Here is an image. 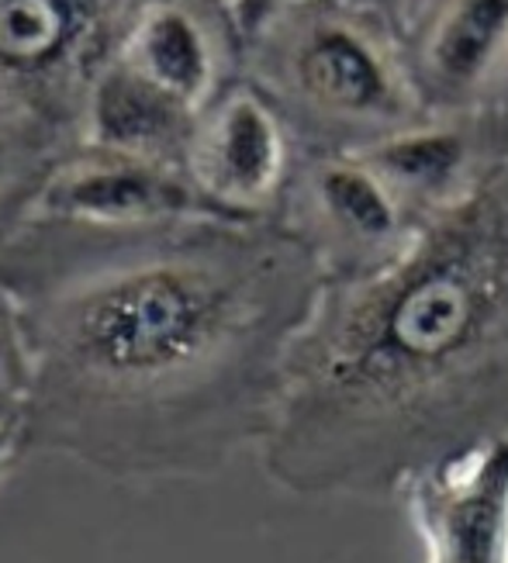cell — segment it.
Returning a JSON list of instances; mask_svg holds the SVG:
<instances>
[{"mask_svg": "<svg viewBox=\"0 0 508 563\" xmlns=\"http://www.w3.org/2000/svg\"><path fill=\"white\" fill-rule=\"evenodd\" d=\"M198 114L111 56L84 93V145L97 153L180 166Z\"/></svg>", "mask_w": 508, "mask_h": 563, "instance_id": "cell-10", "label": "cell"}, {"mask_svg": "<svg viewBox=\"0 0 508 563\" xmlns=\"http://www.w3.org/2000/svg\"><path fill=\"white\" fill-rule=\"evenodd\" d=\"M0 284L32 353L24 450L114 481H198L270 435L325 274L277 222H24Z\"/></svg>", "mask_w": 508, "mask_h": 563, "instance_id": "cell-1", "label": "cell"}, {"mask_svg": "<svg viewBox=\"0 0 508 563\" xmlns=\"http://www.w3.org/2000/svg\"><path fill=\"white\" fill-rule=\"evenodd\" d=\"M114 56L194 114H201L222 93L218 48L208 24L177 0H150L129 21Z\"/></svg>", "mask_w": 508, "mask_h": 563, "instance_id": "cell-11", "label": "cell"}, {"mask_svg": "<svg viewBox=\"0 0 508 563\" xmlns=\"http://www.w3.org/2000/svg\"><path fill=\"white\" fill-rule=\"evenodd\" d=\"M284 111L256 84L222 90L198 114L184 169L229 222H277L301 153Z\"/></svg>", "mask_w": 508, "mask_h": 563, "instance_id": "cell-5", "label": "cell"}, {"mask_svg": "<svg viewBox=\"0 0 508 563\" xmlns=\"http://www.w3.org/2000/svg\"><path fill=\"white\" fill-rule=\"evenodd\" d=\"M405 56L429 114L495 101L508 69V0H432L411 21Z\"/></svg>", "mask_w": 508, "mask_h": 563, "instance_id": "cell-8", "label": "cell"}, {"mask_svg": "<svg viewBox=\"0 0 508 563\" xmlns=\"http://www.w3.org/2000/svg\"><path fill=\"white\" fill-rule=\"evenodd\" d=\"M229 222L218 214L187 169L153 159L84 150L63 156L45 174L29 222L90 229V232H142L184 222Z\"/></svg>", "mask_w": 508, "mask_h": 563, "instance_id": "cell-6", "label": "cell"}, {"mask_svg": "<svg viewBox=\"0 0 508 563\" xmlns=\"http://www.w3.org/2000/svg\"><path fill=\"white\" fill-rule=\"evenodd\" d=\"M4 101H8V84L0 80V111H4ZM0 121H4V118H0Z\"/></svg>", "mask_w": 508, "mask_h": 563, "instance_id": "cell-17", "label": "cell"}, {"mask_svg": "<svg viewBox=\"0 0 508 563\" xmlns=\"http://www.w3.org/2000/svg\"><path fill=\"white\" fill-rule=\"evenodd\" d=\"M32 395V353L21 311L11 290L0 284V426L21 432Z\"/></svg>", "mask_w": 508, "mask_h": 563, "instance_id": "cell-13", "label": "cell"}, {"mask_svg": "<svg viewBox=\"0 0 508 563\" xmlns=\"http://www.w3.org/2000/svg\"><path fill=\"white\" fill-rule=\"evenodd\" d=\"M492 435H508V135L395 263L325 280L259 460L290 495L387 498Z\"/></svg>", "mask_w": 508, "mask_h": 563, "instance_id": "cell-2", "label": "cell"}, {"mask_svg": "<svg viewBox=\"0 0 508 563\" xmlns=\"http://www.w3.org/2000/svg\"><path fill=\"white\" fill-rule=\"evenodd\" d=\"M277 225L305 242L329 284L384 271L416 235L395 194L353 150H301Z\"/></svg>", "mask_w": 508, "mask_h": 563, "instance_id": "cell-4", "label": "cell"}, {"mask_svg": "<svg viewBox=\"0 0 508 563\" xmlns=\"http://www.w3.org/2000/svg\"><path fill=\"white\" fill-rule=\"evenodd\" d=\"M21 456H29L21 432L11 429V426H0V481H4V477L18 467V460H21Z\"/></svg>", "mask_w": 508, "mask_h": 563, "instance_id": "cell-16", "label": "cell"}, {"mask_svg": "<svg viewBox=\"0 0 508 563\" xmlns=\"http://www.w3.org/2000/svg\"><path fill=\"white\" fill-rule=\"evenodd\" d=\"M111 8L114 0H0V80L38 97L77 73L90 87Z\"/></svg>", "mask_w": 508, "mask_h": 563, "instance_id": "cell-9", "label": "cell"}, {"mask_svg": "<svg viewBox=\"0 0 508 563\" xmlns=\"http://www.w3.org/2000/svg\"><path fill=\"white\" fill-rule=\"evenodd\" d=\"M298 0H225V11H229V24L239 42L253 45L270 24L295 8Z\"/></svg>", "mask_w": 508, "mask_h": 563, "instance_id": "cell-14", "label": "cell"}, {"mask_svg": "<svg viewBox=\"0 0 508 563\" xmlns=\"http://www.w3.org/2000/svg\"><path fill=\"white\" fill-rule=\"evenodd\" d=\"M395 495L422 540V563H508V435L422 463Z\"/></svg>", "mask_w": 508, "mask_h": 563, "instance_id": "cell-7", "label": "cell"}, {"mask_svg": "<svg viewBox=\"0 0 508 563\" xmlns=\"http://www.w3.org/2000/svg\"><path fill=\"white\" fill-rule=\"evenodd\" d=\"M53 163L42 135L18 132L0 121V250L29 222L32 201Z\"/></svg>", "mask_w": 508, "mask_h": 563, "instance_id": "cell-12", "label": "cell"}, {"mask_svg": "<svg viewBox=\"0 0 508 563\" xmlns=\"http://www.w3.org/2000/svg\"><path fill=\"white\" fill-rule=\"evenodd\" d=\"M253 48L256 87L301 150H363L432 118L411 84L405 32L350 0H298Z\"/></svg>", "mask_w": 508, "mask_h": 563, "instance_id": "cell-3", "label": "cell"}, {"mask_svg": "<svg viewBox=\"0 0 508 563\" xmlns=\"http://www.w3.org/2000/svg\"><path fill=\"white\" fill-rule=\"evenodd\" d=\"M350 4H360L367 11H377L380 18H387L391 24H398V29L408 35V24L416 21V8H411V0H350Z\"/></svg>", "mask_w": 508, "mask_h": 563, "instance_id": "cell-15", "label": "cell"}]
</instances>
